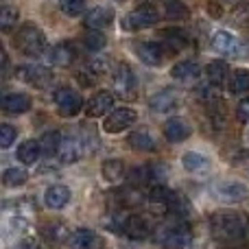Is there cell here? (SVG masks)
Returning <instances> with one entry per match:
<instances>
[{
	"mask_svg": "<svg viewBox=\"0 0 249 249\" xmlns=\"http://www.w3.org/2000/svg\"><path fill=\"white\" fill-rule=\"evenodd\" d=\"M129 146L136 151H153L155 149V140L146 129H138L129 136Z\"/></svg>",
	"mask_w": 249,
	"mask_h": 249,
	"instance_id": "cell-28",
	"label": "cell"
},
{
	"mask_svg": "<svg viewBox=\"0 0 249 249\" xmlns=\"http://www.w3.org/2000/svg\"><path fill=\"white\" fill-rule=\"evenodd\" d=\"M114 88H116L121 94L124 96H131L133 88H136V77H133L131 68L127 64H121L114 72Z\"/></svg>",
	"mask_w": 249,
	"mask_h": 249,
	"instance_id": "cell-21",
	"label": "cell"
},
{
	"mask_svg": "<svg viewBox=\"0 0 249 249\" xmlns=\"http://www.w3.org/2000/svg\"><path fill=\"white\" fill-rule=\"evenodd\" d=\"M46 61L51 66H59V68H66V66H70L74 61V48L72 44H55V46L51 48V51L46 53Z\"/></svg>",
	"mask_w": 249,
	"mask_h": 249,
	"instance_id": "cell-16",
	"label": "cell"
},
{
	"mask_svg": "<svg viewBox=\"0 0 249 249\" xmlns=\"http://www.w3.org/2000/svg\"><path fill=\"white\" fill-rule=\"evenodd\" d=\"M57 109H59L61 116H77L83 107V99L77 90H70V88H59L53 96Z\"/></svg>",
	"mask_w": 249,
	"mask_h": 249,
	"instance_id": "cell-6",
	"label": "cell"
},
{
	"mask_svg": "<svg viewBox=\"0 0 249 249\" xmlns=\"http://www.w3.org/2000/svg\"><path fill=\"white\" fill-rule=\"evenodd\" d=\"M199 72H201V68H199L197 61H179V64H175L171 70L173 79H175V81H181V83L197 81Z\"/></svg>",
	"mask_w": 249,
	"mask_h": 249,
	"instance_id": "cell-23",
	"label": "cell"
},
{
	"mask_svg": "<svg viewBox=\"0 0 249 249\" xmlns=\"http://www.w3.org/2000/svg\"><path fill=\"white\" fill-rule=\"evenodd\" d=\"M216 195H219L221 201L241 203L247 199L249 190H247L245 184H241V181H223V184L216 186Z\"/></svg>",
	"mask_w": 249,
	"mask_h": 249,
	"instance_id": "cell-14",
	"label": "cell"
},
{
	"mask_svg": "<svg viewBox=\"0 0 249 249\" xmlns=\"http://www.w3.org/2000/svg\"><path fill=\"white\" fill-rule=\"evenodd\" d=\"M210 232L219 243L245 241L249 234V216L238 210H219L210 216Z\"/></svg>",
	"mask_w": 249,
	"mask_h": 249,
	"instance_id": "cell-1",
	"label": "cell"
},
{
	"mask_svg": "<svg viewBox=\"0 0 249 249\" xmlns=\"http://www.w3.org/2000/svg\"><path fill=\"white\" fill-rule=\"evenodd\" d=\"M188 7H186L181 0H168L166 2V18L168 20H186L188 18Z\"/></svg>",
	"mask_w": 249,
	"mask_h": 249,
	"instance_id": "cell-33",
	"label": "cell"
},
{
	"mask_svg": "<svg viewBox=\"0 0 249 249\" xmlns=\"http://www.w3.org/2000/svg\"><path fill=\"white\" fill-rule=\"evenodd\" d=\"M151 212L155 214H177V212H186V199L179 193L166 188V186L158 184L146 197Z\"/></svg>",
	"mask_w": 249,
	"mask_h": 249,
	"instance_id": "cell-2",
	"label": "cell"
},
{
	"mask_svg": "<svg viewBox=\"0 0 249 249\" xmlns=\"http://www.w3.org/2000/svg\"><path fill=\"white\" fill-rule=\"evenodd\" d=\"M162 37H164V42H160V44L171 48V51H179V48L186 46V37L179 33V31H164Z\"/></svg>",
	"mask_w": 249,
	"mask_h": 249,
	"instance_id": "cell-34",
	"label": "cell"
},
{
	"mask_svg": "<svg viewBox=\"0 0 249 249\" xmlns=\"http://www.w3.org/2000/svg\"><path fill=\"white\" fill-rule=\"evenodd\" d=\"M46 46V35L42 33V29L35 24H22L20 31L16 35V48H20L24 55L35 57L44 51Z\"/></svg>",
	"mask_w": 249,
	"mask_h": 249,
	"instance_id": "cell-3",
	"label": "cell"
},
{
	"mask_svg": "<svg viewBox=\"0 0 249 249\" xmlns=\"http://www.w3.org/2000/svg\"><path fill=\"white\" fill-rule=\"evenodd\" d=\"M164 136L168 142H184L190 136V124L184 118H171L164 123Z\"/></svg>",
	"mask_w": 249,
	"mask_h": 249,
	"instance_id": "cell-20",
	"label": "cell"
},
{
	"mask_svg": "<svg viewBox=\"0 0 249 249\" xmlns=\"http://www.w3.org/2000/svg\"><path fill=\"white\" fill-rule=\"evenodd\" d=\"M83 153H86V146H83V142L79 140L77 136L61 138V144H59V151H57V155H59V160L64 164L77 162V160H81Z\"/></svg>",
	"mask_w": 249,
	"mask_h": 249,
	"instance_id": "cell-11",
	"label": "cell"
},
{
	"mask_svg": "<svg viewBox=\"0 0 249 249\" xmlns=\"http://www.w3.org/2000/svg\"><path fill=\"white\" fill-rule=\"evenodd\" d=\"M234 22L241 26L249 24V2H241L236 7V11H234Z\"/></svg>",
	"mask_w": 249,
	"mask_h": 249,
	"instance_id": "cell-39",
	"label": "cell"
},
{
	"mask_svg": "<svg viewBox=\"0 0 249 249\" xmlns=\"http://www.w3.org/2000/svg\"><path fill=\"white\" fill-rule=\"evenodd\" d=\"M83 44H86L88 51H101V48L105 46V37L99 33V31H92V33H88V35H86Z\"/></svg>",
	"mask_w": 249,
	"mask_h": 249,
	"instance_id": "cell-37",
	"label": "cell"
},
{
	"mask_svg": "<svg viewBox=\"0 0 249 249\" xmlns=\"http://www.w3.org/2000/svg\"><path fill=\"white\" fill-rule=\"evenodd\" d=\"M133 123H136V112L131 107H118V109H112L105 116L103 129H105V133H121L124 129L131 127Z\"/></svg>",
	"mask_w": 249,
	"mask_h": 249,
	"instance_id": "cell-7",
	"label": "cell"
},
{
	"mask_svg": "<svg viewBox=\"0 0 249 249\" xmlns=\"http://www.w3.org/2000/svg\"><path fill=\"white\" fill-rule=\"evenodd\" d=\"M101 173H103V179L105 181H112V184L121 181L123 175H124L123 160H105L103 166H101Z\"/></svg>",
	"mask_w": 249,
	"mask_h": 249,
	"instance_id": "cell-29",
	"label": "cell"
},
{
	"mask_svg": "<svg viewBox=\"0 0 249 249\" xmlns=\"http://www.w3.org/2000/svg\"><path fill=\"white\" fill-rule=\"evenodd\" d=\"M212 48L225 57H241L247 53V48L243 46V42H238V39L234 37L232 33H228V31H216L214 37H212Z\"/></svg>",
	"mask_w": 249,
	"mask_h": 249,
	"instance_id": "cell-8",
	"label": "cell"
},
{
	"mask_svg": "<svg viewBox=\"0 0 249 249\" xmlns=\"http://www.w3.org/2000/svg\"><path fill=\"white\" fill-rule=\"evenodd\" d=\"M26 179H29V175H26L24 168L11 166V168H7V171L2 173V184L9 186V188H18V186L26 184Z\"/></svg>",
	"mask_w": 249,
	"mask_h": 249,
	"instance_id": "cell-30",
	"label": "cell"
},
{
	"mask_svg": "<svg viewBox=\"0 0 249 249\" xmlns=\"http://www.w3.org/2000/svg\"><path fill=\"white\" fill-rule=\"evenodd\" d=\"M230 90L234 94H245L249 92V72L247 70H236V72L230 77Z\"/></svg>",
	"mask_w": 249,
	"mask_h": 249,
	"instance_id": "cell-31",
	"label": "cell"
},
{
	"mask_svg": "<svg viewBox=\"0 0 249 249\" xmlns=\"http://www.w3.org/2000/svg\"><path fill=\"white\" fill-rule=\"evenodd\" d=\"M0 105L7 114H24L31 109V96L24 92H9L2 96Z\"/></svg>",
	"mask_w": 249,
	"mask_h": 249,
	"instance_id": "cell-15",
	"label": "cell"
},
{
	"mask_svg": "<svg viewBox=\"0 0 249 249\" xmlns=\"http://www.w3.org/2000/svg\"><path fill=\"white\" fill-rule=\"evenodd\" d=\"M68 245L72 249H101L103 243H101V236L96 232H92L88 228H79L70 234Z\"/></svg>",
	"mask_w": 249,
	"mask_h": 249,
	"instance_id": "cell-13",
	"label": "cell"
},
{
	"mask_svg": "<svg viewBox=\"0 0 249 249\" xmlns=\"http://www.w3.org/2000/svg\"><path fill=\"white\" fill-rule=\"evenodd\" d=\"M181 164L188 173H203L208 166H210V160L206 155L197 153V151H188V153L181 158Z\"/></svg>",
	"mask_w": 249,
	"mask_h": 249,
	"instance_id": "cell-27",
	"label": "cell"
},
{
	"mask_svg": "<svg viewBox=\"0 0 249 249\" xmlns=\"http://www.w3.org/2000/svg\"><path fill=\"white\" fill-rule=\"evenodd\" d=\"M22 249H46L42 241H35V238H24L22 241Z\"/></svg>",
	"mask_w": 249,
	"mask_h": 249,
	"instance_id": "cell-41",
	"label": "cell"
},
{
	"mask_svg": "<svg viewBox=\"0 0 249 249\" xmlns=\"http://www.w3.org/2000/svg\"><path fill=\"white\" fill-rule=\"evenodd\" d=\"M162 245L166 249H190L193 247V230L186 223H173L164 228Z\"/></svg>",
	"mask_w": 249,
	"mask_h": 249,
	"instance_id": "cell-4",
	"label": "cell"
},
{
	"mask_svg": "<svg viewBox=\"0 0 249 249\" xmlns=\"http://www.w3.org/2000/svg\"><path fill=\"white\" fill-rule=\"evenodd\" d=\"M136 53L142 64H146V66H160L164 59L162 44H158V42H142L140 46L136 48Z\"/></svg>",
	"mask_w": 249,
	"mask_h": 249,
	"instance_id": "cell-18",
	"label": "cell"
},
{
	"mask_svg": "<svg viewBox=\"0 0 249 249\" xmlns=\"http://www.w3.org/2000/svg\"><path fill=\"white\" fill-rule=\"evenodd\" d=\"M16 77L35 88H46L53 81V74L46 68H42V66H20L16 70Z\"/></svg>",
	"mask_w": 249,
	"mask_h": 249,
	"instance_id": "cell-9",
	"label": "cell"
},
{
	"mask_svg": "<svg viewBox=\"0 0 249 249\" xmlns=\"http://www.w3.org/2000/svg\"><path fill=\"white\" fill-rule=\"evenodd\" d=\"M236 118L241 123H249V99H243L236 107Z\"/></svg>",
	"mask_w": 249,
	"mask_h": 249,
	"instance_id": "cell-40",
	"label": "cell"
},
{
	"mask_svg": "<svg viewBox=\"0 0 249 249\" xmlns=\"http://www.w3.org/2000/svg\"><path fill=\"white\" fill-rule=\"evenodd\" d=\"M114 20V9L112 7H94L88 11L86 16V26L92 31H99L105 29L107 24H112Z\"/></svg>",
	"mask_w": 249,
	"mask_h": 249,
	"instance_id": "cell-17",
	"label": "cell"
},
{
	"mask_svg": "<svg viewBox=\"0 0 249 249\" xmlns=\"http://www.w3.org/2000/svg\"><path fill=\"white\" fill-rule=\"evenodd\" d=\"M44 201H46V206L51 208V210H61V208L70 201V190L66 188V186H61V184H55V186H51V188L46 190Z\"/></svg>",
	"mask_w": 249,
	"mask_h": 249,
	"instance_id": "cell-24",
	"label": "cell"
},
{
	"mask_svg": "<svg viewBox=\"0 0 249 249\" xmlns=\"http://www.w3.org/2000/svg\"><path fill=\"white\" fill-rule=\"evenodd\" d=\"M160 13L153 4H142L136 11H131L127 18L123 20V29L124 31H140V29H149V26L158 24Z\"/></svg>",
	"mask_w": 249,
	"mask_h": 249,
	"instance_id": "cell-5",
	"label": "cell"
},
{
	"mask_svg": "<svg viewBox=\"0 0 249 249\" xmlns=\"http://www.w3.org/2000/svg\"><path fill=\"white\" fill-rule=\"evenodd\" d=\"M16 136H18V131L11 124H0V146L2 149H9L13 144V140H16Z\"/></svg>",
	"mask_w": 249,
	"mask_h": 249,
	"instance_id": "cell-38",
	"label": "cell"
},
{
	"mask_svg": "<svg viewBox=\"0 0 249 249\" xmlns=\"http://www.w3.org/2000/svg\"><path fill=\"white\" fill-rule=\"evenodd\" d=\"M123 234L131 241H146L151 236V223L140 214H131L124 219L123 223Z\"/></svg>",
	"mask_w": 249,
	"mask_h": 249,
	"instance_id": "cell-10",
	"label": "cell"
},
{
	"mask_svg": "<svg viewBox=\"0 0 249 249\" xmlns=\"http://www.w3.org/2000/svg\"><path fill=\"white\" fill-rule=\"evenodd\" d=\"M149 107L158 114H164V112H171V109L177 107V94L173 90H160L155 92L153 96L149 99Z\"/></svg>",
	"mask_w": 249,
	"mask_h": 249,
	"instance_id": "cell-22",
	"label": "cell"
},
{
	"mask_svg": "<svg viewBox=\"0 0 249 249\" xmlns=\"http://www.w3.org/2000/svg\"><path fill=\"white\" fill-rule=\"evenodd\" d=\"M39 153H42V144L37 140H24L18 146V160L22 164H35Z\"/></svg>",
	"mask_w": 249,
	"mask_h": 249,
	"instance_id": "cell-25",
	"label": "cell"
},
{
	"mask_svg": "<svg viewBox=\"0 0 249 249\" xmlns=\"http://www.w3.org/2000/svg\"><path fill=\"white\" fill-rule=\"evenodd\" d=\"M83 7H86V0H59V9L70 18L79 16L83 11Z\"/></svg>",
	"mask_w": 249,
	"mask_h": 249,
	"instance_id": "cell-36",
	"label": "cell"
},
{
	"mask_svg": "<svg viewBox=\"0 0 249 249\" xmlns=\"http://www.w3.org/2000/svg\"><path fill=\"white\" fill-rule=\"evenodd\" d=\"M42 238L53 243V245H61V243L70 241V232L66 228V223H61V221H48L42 228Z\"/></svg>",
	"mask_w": 249,
	"mask_h": 249,
	"instance_id": "cell-19",
	"label": "cell"
},
{
	"mask_svg": "<svg viewBox=\"0 0 249 249\" xmlns=\"http://www.w3.org/2000/svg\"><path fill=\"white\" fill-rule=\"evenodd\" d=\"M221 2H223V4H241L243 0H221Z\"/></svg>",
	"mask_w": 249,
	"mask_h": 249,
	"instance_id": "cell-42",
	"label": "cell"
},
{
	"mask_svg": "<svg viewBox=\"0 0 249 249\" xmlns=\"http://www.w3.org/2000/svg\"><path fill=\"white\" fill-rule=\"evenodd\" d=\"M228 64L221 59L216 61H210L206 68V74H208V83H212V86H223L225 81H228Z\"/></svg>",
	"mask_w": 249,
	"mask_h": 249,
	"instance_id": "cell-26",
	"label": "cell"
},
{
	"mask_svg": "<svg viewBox=\"0 0 249 249\" xmlns=\"http://www.w3.org/2000/svg\"><path fill=\"white\" fill-rule=\"evenodd\" d=\"M114 107V94L107 90H101L88 101L86 105V114L90 118H99V116H105V112Z\"/></svg>",
	"mask_w": 249,
	"mask_h": 249,
	"instance_id": "cell-12",
	"label": "cell"
},
{
	"mask_svg": "<svg viewBox=\"0 0 249 249\" xmlns=\"http://www.w3.org/2000/svg\"><path fill=\"white\" fill-rule=\"evenodd\" d=\"M18 20H20V13H18L16 7L4 4V7L0 9V29L2 31H11L13 26L18 24Z\"/></svg>",
	"mask_w": 249,
	"mask_h": 249,
	"instance_id": "cell-32",
	"label": "cell"
},
{
	"mask_svg": "<svg viewBox=\"0 0 249 249\" xmlns=\"http://www.w3.org/2000/svg\"><path fill=\"white\" fill-rule=\"evenodd\" d=\"M39 144H42V151H44V153H57V151H59V144H61L59 131H48V133H44V138L39 140Z\"/></svg>",
	"mask_w": 249,
	"mask_h": 249,
	"instance_id": "cell-35",
	"label": "cell"
}]
</instances>
